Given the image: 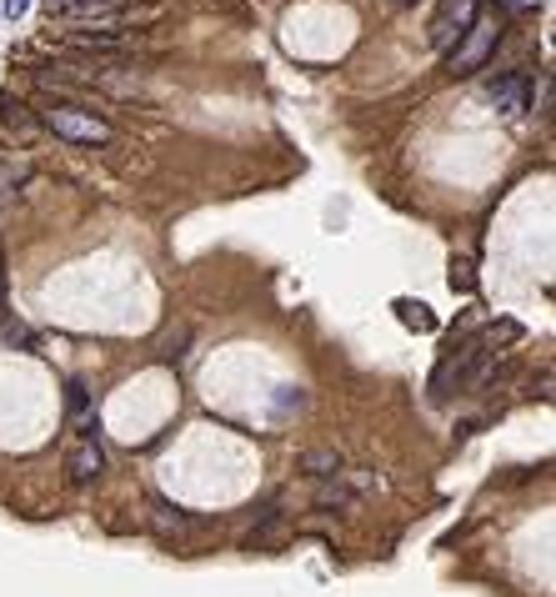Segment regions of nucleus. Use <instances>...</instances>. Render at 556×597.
Instances as JSON below:
<instances>
[{"instance_id":"nucleus-8","label":"nucleus","mask_w":556,"mask_h":597,"mask_svg":"<svg viewBox=\"0 0 556 597\" xmlns=\"http://www.w3.org/2000/svg\"><path fill=\"white\" fill-rule=\"evenodd\" d=\"M301 467L316 472V477H336V472H341V457H336V452H306Z\"/></svg>"},{"instance_id":"nucleus-2","label":"nucleus","mask_w":556,"mask_h":597,"mask_svg":"<svg viewBox=\"0 0 556 597\" xmlns=\"http://www.w3.org/2000/svg\"><path fill=\"white\" fill-rule=\"evenodd\" d=\"M46 126L56 131V136H66V141H81V146H106L116 131H111V121H101L96 111H81V106H56V111H46Z\"/></svg>"},{"instance_id":"nucleus-5","label":"nucleus","mask_w":556,"mask_h":597,"mask_svg":"<svg viewBox=\"0 0 556 597\" xmlns=\"http://www.w3.org/2000/svg\"><path fill=\"white\" fill-rule=\"evenodd\" d=\"M361 487H366V477H351V482H346V472H336V477H326V482L316 487V507H336V512H346V507H356Z\"/></svg>"},{"instance_id":"nucleus-12","label":"nucleus","mask_w":556,"mask_h":597,"mask_svg":"<svg viewBox=\"0 0 556 597\" xmlns=\"http://www.w3.org/2000/svg\"><path fill=\"white\" fill-rule=\"evenodd\" d=\"M306 397H301V387H281V397H276V407L281 412H291V407H301Z\"/></svg>"},{"instance_id":"nucleus-13","label":"nucleus","mask_w":556,"mask_h":597,"mask_svg":"<svg viewBox=\"0 0 556 597\" xmlns=\"http://www.w3.org/2000/svg\"><path fill=\"white\" fill-rule=\"evenodd\" d=\"M0 11H6V21H21L31 11V0H0Z\"/></svg>"},{"instance_id":"nucleus-4","label":"nucleus","mask_w":556,"mask_h":597,"mask_svg":"<svg viewBox=\"0 0 556 597\" xmlns=\"http://www.w3.org/2000/svg\"><path fill=\"white\" fill-rule=\"evenodd\" d=\"M491 101H496V111L521 116V111L531 106V76H526V71H506V76H496V81H491Z\"/></svg>"},{"instance_id":"nucleus-10","label":"nucleus","mask_w":556,"mask_h":597,"mask_svg":"<svg viewBox=\"0 0 556 597\" xmlns=\"http://www.w3.org/2000/svg\"><path fill=\"white\" fill-rule=\"evenodd\" d=\"M156 527H161L166 537H181V532H186L191 522H186V517H181L176 507H166V502H156Z\"/></svg>"},{"instance_id":"nucleus-9","label":"nucleus","mask_w":556,"mask_h":597,"mask_svg":"<svg viewBox=\"0 0 556 597\" xmlns=\"http://www.w3.org/2000/svg\"><path fill=\"white\" fill-rule=\"evenodd\" d=\"M396 312H401V322H406V327H416V332H436V322L426 317V307H421V302H396Z\"/></svg>"},{"instance_id":"nucleus-14","label":"nucleus","mask_w":556,"mask_h":597,"mask_svg":"<svg viewBox=\"0 0 556 597\" xmlns=\"http://www.w3.org/2000/svg\"><path fill=\"white\" fill-rule=\"evenodd\" d=\"M506 6H531V0H506Z\"/></svg>"},{"instance_id":"nucleus-3","label":"nucleus","mask_w":556,"mask_h":597,"mask_svg":"<svg viewBox=\"0 0 556 597\" xmlns=\"http://www.w3.org/2000/svg\"><path fill=\"white\" fill-rule=\"evenodd\" d=\"M476 21V0H446L441 6V16L431 21V46H456L461 36H466V26Z\"/></svg>"},{"instance_id":"nucleus-7","label":"nucleus","mask_w":556,"mask_h":597,"mask_svg":"<svg viewBox=\"0 0 556 597\" xmlns=\"http://www.w3.org/2000/svg\"><path fill=\"white\" fill-rule=\"evenodd\" d=\"M101 472H106L101 442H96V437H81L76 452H71V477H76V482H91V477H101Z\"/></svg>"},{"instance_id":"nucleus-1","label":"nucleus","mask_w":556,"mask_h":597,"mask_svg":"<svg viewBox=\"0 0 556 597\" xmlns=\"http://www.w3.org/2000/svg\"><path fill=\"white\" fill-rule=\"evenodd\" d=\"M496 41H501V21H496V16H476V21L466 26V36L451 46V76H471V71H481L486 56L496 51Z\"/></svg>"},{"instance_id":"nucleus-11","label":"nucleus","mask_w":556,"mask_h":597,"mask_svg":"<svg viewBox=\"0 0 556 597\" xmlns=\"http://www.w3.org/2000/svg\"><path fill=\"white\" fill-rule=\"evenodd\" d=\"M451 291H476V276H471V261H451Z\"/></svg>"},{"instance_id":"nucleus-6","label":"nucleus","mask_w":556,"mask_h":597,"mask_svg":"<svg viewBox=\"0 0 556 597\" xmlns=\"http://www.w3.org/2000/svg\"><path fill=\"white\" fill-rule=\"evenodd\" d=\"M66 417H71V427L76 432H96V402H91V392H86V382H71L66 387Z\"/></svg>"}]
</instances>
